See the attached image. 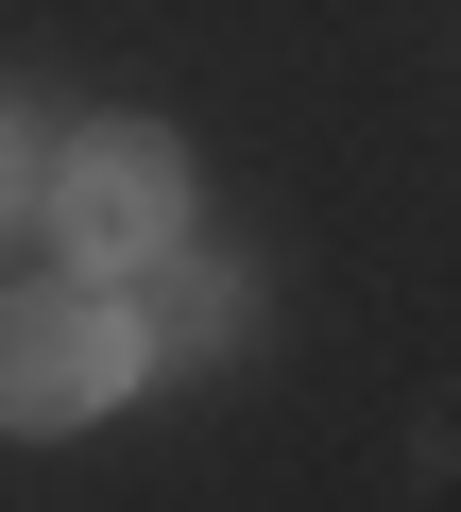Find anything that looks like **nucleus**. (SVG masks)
Instances as JSON below:
<instances>
[{"label":"nucleus","instance_id":"obj_1","mask_svg":"<svg viewBox=\"0 0 461 512\" xmlns=\"http://www.w3.org/2000/svg\"><path fill=\"white\" fill-rule=\"evenodd\" d=\"M137 376H154V342H137V291L120 274L0 291V427H103Z\"/></svg>","mask_w":461,"mask_h":512},{"label":"nucleus","instance_id":"obj_2","mask_svg":"<svg viewBox=\"0 0 461 512\" xmlns=\"http://www.w3.org/2000/svg\"><path fill=\"white\" fill-rule=\"evenodd\" d=\"M35 222L69 239V274H154V256L188 239V137H171V120H86V137H52Z\"/></svg>","mask_w":461,"mask_h":512},{"label":"nucleus","instance_id":"obj_3","mask_svg":"<svg viewBox=\"0 0 461 512\" xmlns=\"http://www.w3.org/2000/svg\"><path fill=\"white\" fill-rule=\"evenodd\" d=\"M240 325H257V274H222V256H154V308H137V342L154 359H240Z\"/></svg>","mask_w":461,"mask_h":512},{"label":"nucleus","instance_id":"obj_4","mask_svg":"<svg viewBox=\"0 0 461 512\" xmlns=\"http://www.w3.org/2000/svg\"><path fill=\"white\" fill-rule=\"evenodd\" d=\"M35 188H52V137H35V120H0V222H35Z\"/></svg>","mask_w":461,"mask_h":512}]
</instances>
